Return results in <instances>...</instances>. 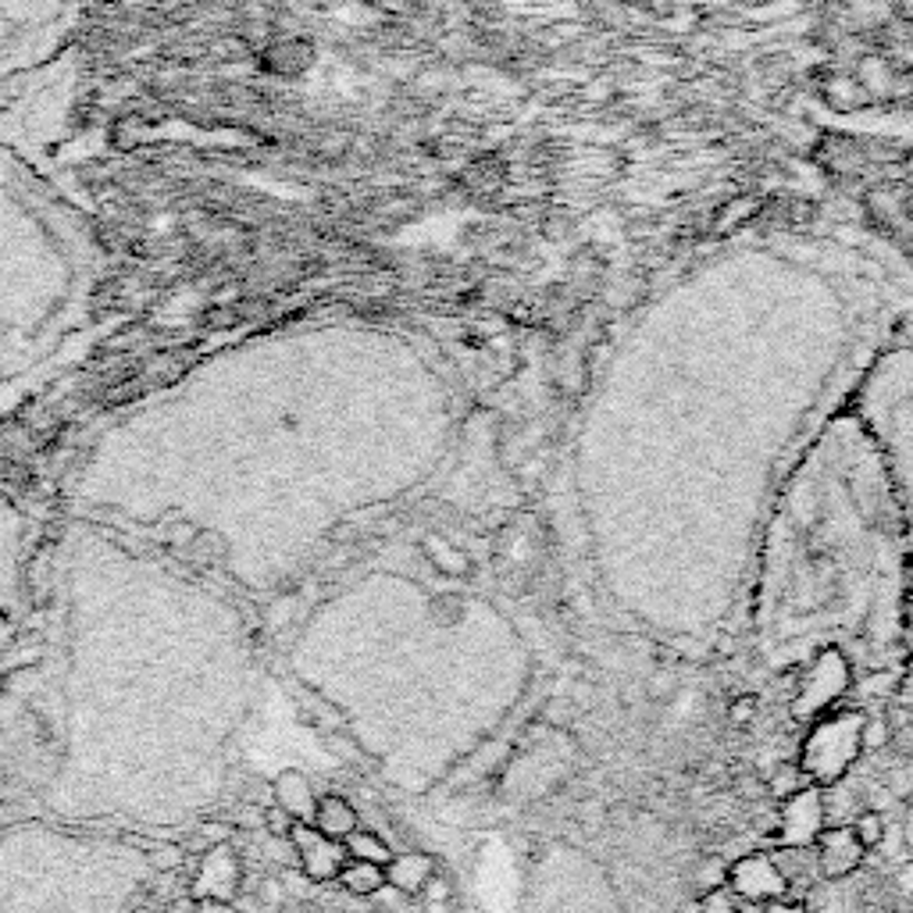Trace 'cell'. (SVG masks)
<instances>
[{"mask_svg":"<svg viewBox=\"0 0 913 913\" xmlns=\"http://www.w3.org/2000/svg\"><path fill=\"white\" fill-rule=\"evenodd\" d=\"M864 725L867 714L846 707V710H828L817 721H811V732L799 746V767L806 778L821 788H832L850 775L853 764L864 757Z\"/></svg>","mask_w":913,"mask_h":913,"instance_id":"6da1fadb","label":"cell"},{"mask_svg":"<svg viewBox=\"0 0 913 913\" xmlns=\"http://www.w3.org/2000/svg\"><path fill=\"white\" fill-rule=\"evenodd\" d=\"M850 685H853V671H850L846 654L835 646L821 649L811 664V671H806L796 685L793 717L796 721H817L821 714L838 707V699L850 693Z\"/></svg>","mask_w":913,"mask_h":913,"instance_id":"7a4b0ae2","label":"cell"},{"mask_svg":"<svg viewBox=\"0 0 913 913\" xmlns=\"http://www.w3.org/2000/svg\"><path fill=\"white\" fill-rule=\"evenodd\" d=\"M828 828V806H824V788L811 785L793 799L778 803L775 838L782 850H814L821 832Z\"/></svg>","mask_w":913,"mask_h":913,"instance_id":"3957f363","label":"cell"},{"mask_svg":"<svg viewBox=\"0 0 913 913\" xmlns=\"http://www.w3.org/2000/svg\"><path fill=\"white\" fill-rule=\"evenodd\" d=\"M728 885L743 903H764V906L775 900H788V892H793L785 882V874L778 871L775 856L760 850L728 860Z\"/></svg>","mask_w":913,"mask_h":913,"instance_id":"277c9868","label":"cell"},{"mask_svg":"<svg viewBox=\"0 0 913 913\" xmlns=\"http://www.w3.org/2000/svg\"><path fill=\"white\" fill-rule=\"evenodd\" d=\"M289 846H293V856H296V864H301L304 877H307V882H314V885L336 882L343 864H346L343 842L322 835L318 828H314V824H293Z\"/></svg>","mask_w":913,"mask_h":913,"instance_id":"5b68a950","label":"cell"},{"mask_svg":"<svg viewBox=\"0 0 913 913\" xmlns=\"http://www.w3.org/2000/svg\"><path fill=\"white\" fill-rule=\"evenodd\" d=\"M867 850L860 846L850 824H828L821 832V838L814 842V860H817V874L824 882H846L860 867H864Z\"/></svg>","mask_w":913,"mask_h":913,"instance_id":"8992f818","label":"cell"},{"mask_svg":"<svg viewBox=\"0 0 913 913\" xmlns=\"http://www.w3.org/2000/svg\"><path fill=\"white\" fill-rule=\"evenodd\" d=\"M239 882H243V867H239V856L228 850V842L222 846H210L200 860V871L193 877V895L204 903H233V895L239 892Z\"/></svg>","mask_w":913,"mask_h":913,"instance_id":"52a82bcc","label":"cell"},{"mask_svg":"<svg viewBox=\"0 0 913 913\" xmlns=\"http://www.w3.org/2000/svg\"><path fill=\"white\" fill-rule=\"evenodd\" d=\"M272 799L275 806H283V811L293 817V824H314V811H318V796H314V785L304 770H283L275 782H272Z\"/></svg>","mask_w":913,"mask_h":913,"instance_id":"ba28073f","label":"cell"},{"mask_svg":"<svg viewBox=\"0 0 913 913\" xmlns=\"http://www.w3.org/2000/svg\"><path fill=\"white\" fill-rule=\"evenodd\" d=\"M432 877H435V856L421 850L393 853V860L385 864V885L400 895H421Z\"/></svg>","mask_w":913,"mask_h":913,"instance_id":"9c48e42d","label":"cell"},{"mask_svg":"<svg viewBox=\"0 0 913 913\" xmlns=\"http://www.w3.org/2000/svg\"><path fill=\"white\" fill-rule=\"evenodd\" d=\"M314 828H318L322 835L328 838H336L343 842L350 832H357L361 828V817L354 811V803L336 796V793H328V796H318V811H314Z\"/></svg>","mask_w":913,"mask_h":913,"instance_id":"30bf717a","label":"cell"},{"mask_svg":"<svg viewBox=\"0 0 913 913\" xmlns=\"http://www.w3.org/2000/svg\"><path fill=\"white\" fill-rule=\"evenodd\" d=\"M336 882L350 892V895H379L385 889V867L379 864H364V860H346Z\"/></svg>","mask_w":913,"mask_h":913,"instance_id":"8fae6325","label":"cell"},{"mask_svg":"<svg viewBox=\"0 0 913 913\" xmlns=\"http://www.w3.org/2000/svg\"><path fill=\"white\" fill-rule=\"evenodd\" d=\"M343 850H346V860H364V864H379V867H385L393 860L390 842L375 832H364V828L350 832L343 838Z\"/></svg>","mask_w":913,"mask_h":913,"instance_id":"7c38bea8","label":"cell"},{"mask_svg":"<svg viewBox=\"0 0 913 913\" xmlns=\"http://www.w3.org/2000/svg\"><path fill=\"white\" fill-rule=\"evenodd\" d=\"M814 782L806 778V770L799 764H782L770 770V778H767V796L775 799V803H785V799H793L796 793H803V788H811Z\"/></svg>","mask_w":913,"mask_h":913,"instance_id":"4fadbf2b","label":"cell"},{"mask_svg":"<svg viewBox=\"0 0 913 913\" xmlns=\"http://www.w3.org/2000/svg\"><path fill=\"white\" fill-rule=\"evenodd\" d=\"M293 699L301 704V710H304L322 732H340V728H343V714H340L336 707H332V704H325L322 696L307 693L304 685H293Z\"/></svg>","mask_w":913,"mask_h":913,"instance_id":"5bb4252c","label":"cell"},{"mask_svg":"<svg viewBox=\"0 0 913 913\" xmlns=\"http://www.w3.org/2000/svg\"><path fill=\"white\" fill-rule=\"evenodd\" d=\"M853 835H856V842L860 846H864L867 853L871 850H877L885 842V835H889V824H885V814L882 811H874V806H867V811H860L856 817H853Z\"/></svg>","mask_w":913,"mask_h":913,"instance_id":"9a60e30c","label":"cell"},{"mask_svg":"<svg viewBox=\"0 0 913 913\" xmlns=\"http://www.w3.org/2000/svg\"><path fill=\"white\" fill-rule=\"evenodd\" d=\"M693 882H696L699 895L710 892V889L728 885V860L725 856H714V853L710 856H699V864L693 871Z\"/></svg>","mask_w":913,"mask_h":913,"instance_id":"2e32d148","label":"cell"},{"mask_svg":"<svg viewBox=\"0 0 913 913\" xmlns=\"http://www.w3.org/2000/svg\"><path fill=\"white\" fill-rule=\"evenodd\" d=\"M699 913H743V900L735 895L732 885L710 889V892L699 895Z\"/></svg>","mask_w":913,"mask_h":913,"instance_id":"e0dca14e","label":"cell"},{"mask_svg":"<svg viewBox=\"0 0 913 913\" xmlns=\"http://www.w3.org/2000/svg\"><path fill=\"white\" fill-rule=\"evenodd\" d=\"M757 710H760V699L757 696H735L732 704H728V721L746 728L753 717H757Z\"/></svg>","mask_w":913,"mask_h":913,"instance_id":"ac0fdd59","label":"cell"},{"mask_svg":"<svg viewBox=\"0 0 913 913\" xmlns=\"http://www.w3.org/2000/svg\"><path fill=\"white\" fill-rule=\"evenodd\" d=\"M265 828H268L275 838H289V832H293V817L283 811V806H268V811H265Z\"/></svg>","mask_w":913,"mask_h":913,"instance_id":"d6986e66","label":"cell"},{"mask_svg":"<svg viewBox=\"0 0 913 913\" xmlns=\"http://www.w3.org/2000/svg\"><path fill=\"white\" fill-rule=\"evenodd\" d=\"M889 743V728L882 717H867V725H864V749H882Z\"/></svg>","mask_w":913,"mask_h":913,"instance_id":"ffe728a7","label":"cell"},{"mask_svg":"<svg viewBox=\"0 0 913 913\" xmlns=\"http://www.w3.org/2000/svg\"><path fill=\"white\" fill-rule=\"evenodd\" d=\"M895 696H900L903 707H913V657L903 664V675L895 681Z\"/></svg>","mask_w":913,"mask_h":913,"instance_id":"44dd1931","label":"cell"},{"mask_svg":"<svg viewBox=\"0 0 913 913\" xmlns=\"http://www.w3.org/2000/svg\"><path fill=\"white\" fill-rule=\"evenodd\" d=\"M895 681H900V675H892V671H877V675H867V685H864V689H867L871 696H889Z\"/></svg>","mask_w":913,"mask_h":913,"instance_id":"7402d4cb","label":"cell"},{"mask_svg":"<svg viewBox=\"0 0 913 913\" xmlns=\"http://www.w3.org/2000/svg\"><path fill=\"white\" fill-rule=\"evenodd\" d=\"M675 689V675H667V671H657L654 678H649V696L654 699H664V696H671Z\"/></svg>","mask_w":913,"mask_h":913,"instance_id":"603a6c76","label":"cell"},{"mask_svg":"<svg viewBox=\"0 0 913 913\" xmlns=\"http://www.w3.org/2000/svg\"><path fill=\"white\" fill-rule=\"evenodd\" d=\"M895 892L906 895V900H913V860L895 871Z\"/></svg>","mask_w":913,"mask_h":913,"instance_id":"cb8c5ba5","label":"cell"},{"mask_svg":"<svg viewBox=\"0 0 913 913\" xmlns=\"http://www.w3.org/2000/svg\"><path fill=\"white\" fill-rule=\"evenodd\" d=\"M764 913H814V910L806 903H799V900H775V903L764 906Z\"/></svg>","mask_w":913,"mask_h":913,"instance_id":"d4e9b609","label":"cell"},{"mask_svg":"<svg viewBox=\"0 0 913 913\" xmlns=\"http://www.w3.org/2000/svg\"><path fill=\"white\" fill-rule=\"evenodd\" d=\"M193 913H236L233 906L228 903H210V900H204V903H197V910Z\"/></svg>","mask_w":913,"mask_h":913,"instance_id":"484cf974","label":"cell"}]
</instances>
